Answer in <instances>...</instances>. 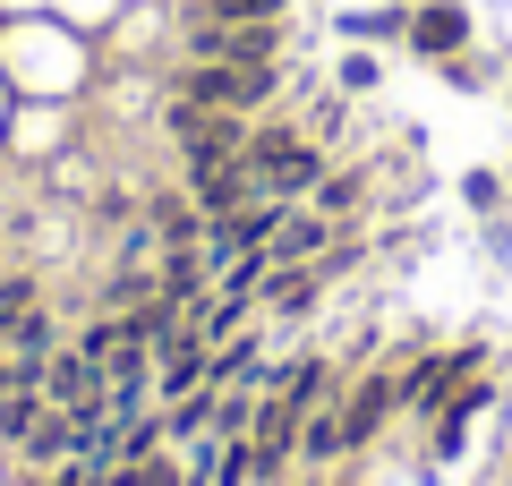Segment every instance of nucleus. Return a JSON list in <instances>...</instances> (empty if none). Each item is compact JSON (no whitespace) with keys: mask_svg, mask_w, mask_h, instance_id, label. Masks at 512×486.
Returning a JSON list of instances; mask_svg holds the SVG:
<instances>
[{"mask_svg":"<svg viewBox=\"0 0 512 486\" xmlns=\"http://www.w3.org/2000/svg\"><path fill=\"white\" fill-rule=\"evenodd\" d=\"M239 162H248L256 197H282V205H308L316 180H325V145H316L299 120H274V111L248 128V154Z\"/></svg>","mask_w":512,"mask_h":486,"instance_id":"1","label":"nucleus"},{"mask_svg":"<svg viewBox=\"0 0 512 486\" xmlns=\"http://www.w3.org/2000/svg\"><path fill=\"white\" fill-rule=\"evenodd\" d=\"M299 461H308V469L350 461V435H342V393H333L325 410H308V418H299Z\"/></svg>","mask_w":512,"mask_h":486,"instance_id":"12","label":"nucleus"},{"mask_svg":"<svg viewBox=\"0 0 512 486\" xmlns=\"http://www.w3.org/2000/svg\"><path fill=\"white\" fill-rule=\"evenodd\" d=\"M470 35H478V26H470L461 0H410V52H419V60H436V69H444V60L470 52Z\"/></svg>","mask_w":512,"mask_h":486,"instance_id":"6","label":"nucleus"},{"mask_svg":"<svg viewBox=\"0 0 512 486\" xmlns=\"http://www.w3.org/2000/svg\"><path fill=\"white\" fill-rule=\"evenodd\" d=\"M205 367H214V342H205L197 324H180V333L154 350V410H163V401H180V393H197Z\"/></svg>","mask_w":512,"mask_h":486,"instance_id":"7","label":"nucleus"},{"mask_svg":"<svg viewBox=\"0 0 512 486\" xmlns=\"http://www.w3.org/2000/svg\"><path fill=\"white\" fill-rule=\"evenodd\" d=\"M308 205H316V214H325V222H342V231H350V214H359V205H367V180H359V171H325Z\"/></svg>","mask_w":512,"mask_h":486,"instance_id":"13","label":"nucleus"},{"mask_svg":"<svg viewBox=\"0 0 512 486\" xmlns=\"http://www.w3.org/2000/svg\"><path fill=\"white\" fill-rule=\"evenodd\" d=\"M265 393H282V401H291L299 418H308V410H325V401L342 393V367H333L325 350H308V359H291V367H274V384H265Z\"/></svg>","mask_w":512,"mask_h":486,"instance_id":"10","label":"nucleus"},{"mask_svg":"<svg viewBox=\"0 0 512 486\" xmlns=\"http://www.w3.org/2000/svg\"><path fill=\"white\" fill-rule=\"evenodd\" d=\"M146 222H154V248H163V256H197V248H205V214H197L188 188H154V197H146Z\"/></svg>","mask_w":512,"mask_h":486,"instance_id":"9","label":"nucleus"},{"mask_svg":"<svg viewBox=\"0 0 512 486\" xmlns=\"http://www.w3.org/2000/svg\"><path fill=\"white\" fill-rule=\"evenodd\" d=\"M282 60L274 69H231V60H188L171 77V103H197V111H239V120H265L282 103Z\"/></svg>","mask_w":512,"mask_h":486,"instance_id":"2","label":"nucleus"},{"mask_svg":"<svg viewBox=\"0 0 512 486\" xmlns=\"http://www.w3.org/2000/svg\"><path fill=\"white\" fill-rule=\"evenodd\" d=\"M291 0H197V18H222V26H274Z\"/></svg>","mask_w":512,"mask_h":486,"instance_id":"16","label":"nucleus"},{"mask_svg":"<svg viewBox=\"0 0 512 486\" xmlns=\"http://www.w3.org/2000/svg\"><path fill=\"white\" fill-rule=\"evenodd\" d=\"M0 393H9V359H0Z\"/></svg>","mask_w":512,"mask_h":486,"instance_id":"20","label":"nucleus"},{"mask_svg":"<svg viewBox=\"0 0 512 486\" xmlns=\"http://www.w3.org/2000/svg\"><path fill=\"white\" fill-rule=\"evenodd\" d=\"M478 367H487V342H453V350H436V359H410L402 367V418H436Z\"/></svg>","mask_w":512,"mask_h":486,"instance_id":"3","label":"nucleus"},{"mask_svg":"<svg viewBox=\"0 0 512 486\" xmlns=\"http://www.w3.org/2000/svg\"><path fill=\"white\" fill-rule=\"evenodd\" d=\"M43 410H52V401H43V384H9V393H0V444H26Z\"/></svg>","mask_w":512,"mask_h":486,"instance_id":"14","label":"nucleus"},{"mask_svg":"<svg viewBox=\"0 0 512 486\" xmlns=\"http://www.w3.org/2000/svg\"><path fill=\"white\" fill-rule=\"evenodd\" d=\"M282 18L274 26H222V18H188V52L197 60H231V69H274L282 60Z\"/></svg>","mask_w":512,"mask_h":486,"instance_id":"5","label":"nucleus"},{"mask_svg":"<svg viewBox=\"0 0 512 486\" xmlns=\"http://www.w3.org/2000/svg\"><path fill=\"white\" fill-rule=\"evenodd\" d=\"M402 418V367H367V376H342V435H350V452H367V444H384V427Z\"/></svg>","mask_w":512,"mask_h":486,"instance_id":"4","label":"nucleus"},{"mask_svg":"<svg viewBox=\"0 0 512 486\" xmlns=\"http://www.w3.org/2000/svg\"><path fill=\"white\" fill-rule=\"evenodd\" d=\"M333 239H342V222H325L316 205H291V214H282V231L265 239V248H274V265H316Z\"/></svg>","mask_w":512,"mask_h":486,"instance_id":"11","label":"nucleus"},{"mask_svg":"<svg viewBox=\"0 0 512 486\" xmlns=\"http://www.w3.org/2000/svg\"><path fill=\"white\" fill-rule=\"evenodd\" d=\"M188 197H197V214L205 222H222V214H239V205H256V180H248V162H188Z\"/></svg>","mask_w":512,"mask_h":486,"instance_id":"8","label":"nucleus"},{"mask_svg":"<svg viewBox=\"0 0 512 486\" xmlns=\"http://www.w3.org/2000/svg\"><path fill=\"white\" fill-rule=\"evenodd\" d=\"M444 69H453V86H461V94H478V86H487V69H478V52H461V60H444Z\"/></svg>","mask_w":512,"mask_h":486,"instance_id":"19","label":"nucleus"},{"mask_svg":"<svg viewBox=\"0 0 512 486\" xmlns=\"http://www.w3.org/2000/svg\"><path fill=\"white\" fill-rule=\"evenodd\" d=\"M350 35H359V43H410V0H393V9H359Z\"/></svg>","mask_w":512,"mask_h":486,"instance_id":"15","label":"nucleus"},{"mask_svg":"<svg viewBox=\"0 0 512 486\" xmlns=\"http://www.w3.org/2000/svg\"><path fill=\"white\" fill-rule=\"evenodd\" d=\"M461 197H470V214H504V180H495V171H470V180H461Z\"/></svg>","mask_w":512,"mask_h":486,"instance_id":"17","label":"nucleus"},{"mask_svg":"<svg viewBox=\"0 0 512 486\" xmlns=\"http://www.w3.org/2000/svg\"><path fill=\"white\" fill-rule=\"evenodd\" d=\"M376 77H384V69H376L367 52H350V60H342V94H376Z\"/></svg>","mask_w":512,"mask_h":486,"instance_id":"18","label":"nucleus"}]
</instances>
